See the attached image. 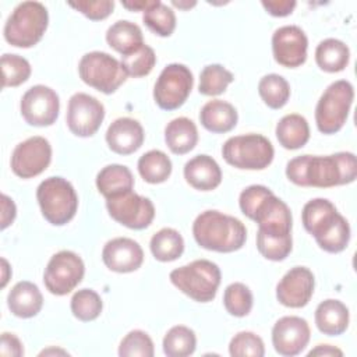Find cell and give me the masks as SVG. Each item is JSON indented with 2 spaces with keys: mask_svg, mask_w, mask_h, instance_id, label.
I'll use <instances>...</instances> for the list:
<instances>
[{
  "mask_svg": "<svg viewBox=\"0 0 357 357\" xmlns=\"http://www.w3.org/2000/svg\"><path fill=\"white\" fill-rule=\"evenodd\" d=\"M52 145L45 137H31L20 142L11 153V170L21 178H32L47 169Z\"/></svg>",
  "mask_w": 357,
  "mask_h": 357,
  "instance_id": "4fadbf2b",
  "label": "cell"
},
{
  "mask_svg": "<svg viewBox=\"0 0 357 357\" xmlns=\"http://www.w3.org/2000/svg\"><path fill=\"white\" fill-rule=\"evenodd\" d=\"M354 99V88L346 79L332 82L315 107V123L322 134H335L346 123Z\"/></svg>",
  "mask_w": 357,
  "mask_h": 357,
  "instance_id": "ba28073f",
  "label": "cell"
},
{
  "mask_svg": "<svg viewBox=\"0 0 357 357\" xmlns=\"http://www.w3.org/2000/svg\"><path fill=\"white\" fill-rule=\"evenodd\" d=\"M195 333L184 325L170 328L163 337V353L167 357H187L195 351Z\"/></svg>",
  "mask_w": 357,
  "mask_h": 357,
  "instance_id": "d6a6232c",
  "label": "cell"
},
{
  "mask_svg": "<svg viewBox=\"0 0 357 357\" xmlns=\"http://www.w3.org/2000/svg\"><path fill=\"white\" fill-rule=\"evenodd\" d=\"M49 24L46 7L39 1L20 3L4 25V39L15 47H32L43 36Z\"/></svg>",
  "mask_w": 357,
  "mask_h": 357,
  "instance_id": "277c9868",
  "label": "cell"
},
{
  "mask_svg": "<svg viewBox=\"0 0 357 357\" xmlns=\"http://www.w3.org/2000/svg\"><path fill=\"white\" fill-rule=\"evenodd\" d=\"M315 325L324 335L339 336L349 326V308L340 300H324L315 310Z\"/></svg>",
  "mask_w": 357,
  "mask_h": 357,
  "instance_id": "d4e9b609",
  "label": "cell"
},
{
  "mask_svg": "<svg viewBox=\"0 0 357 357\" xmlns=\"http://www.w3.org/2000/svg\"><path fill=\"white\" fill-rule=\"evenodd\" d=\"M308 39L297 25H284L272 35V53L276 63L283 67L294 68L307 60Z\"/></svg>",
  "mask_w": 357,
  "mask_h": 357,
  "instance_id": "e0dca14e",
  "label": "cell"
},
{
  "mask_svg": "<svg viewBox=\"0 0 357 357\" xmlns=\"http://www.w3.org/2000/svg\"><path fill=\"white\" fill-rule=\"evenodd\" d=\"M276 138L286 149L303 148L310 139V126L305 117L297 113L283 116L276 124Z\"/></svg>",
  "mask_w": 357,
  "mask_h": 357,
  "instance_id": "83f0119b",
  "label": "cell"
},
{
  "mask_svg": "<svg viewBox=\"0 0 357 357\" xmlns=\"http://www.w3.org/2000/svg\"><path fill=\"white\" fill-rule=\"evenodd\" d=\"M304 229L326 252H342L350 241V226L326 198L308 201L301 212Z\"/></svg>",
  "mask_w": 357,
  "mask_h": 357,
  "instance_id": "7a4b0ae2",
  "label": "cell"
},
{
  "mask_svg": "<svg viewBox=\"0 0 357 357\" xmlns=\"http://www.w3.org/2000/svg\"><path fill=\"white\" fill-rule=\"evenodd\" d=\"M85 265L81 257L73 251L63 250L56 252L43 273L46 289L54 296H66L73 291L82 280Z\"/></svg>",
  "mask_w": 357,
  "mask_h": 357,
  "instance_id": "8fae6325",
  "label": "cell"
},
{
  "mask_svg": "<svg viewBox=\"0 0 357 357\" xmlns=\"http://www.w3.org/2000/svg\"><path fill=\"white\" fill-rule=\"evenodd\" d=\"M11 276V269L6 258H1V287H4Z\"/></svg>",
  "mask_w": 357,
  "mask_h": 357,
  "instance_id": "816d5d0a",
  "label": "cell"
},
{
  "mask_svg": "<svg viewBox=\"0 0 357 357\" xmlns=\"http://www.w3.org/2000/svg\"><path fill=\"white\" fill-rule=\"evenodd\" d=\"M234 75L222 64L205 66L199 74L198 91L205 96H216L226 91Z\"/></svg>",
  "mask_w": 357,
  "mask_h": 357,
  "instance_id": "e575fe53",
  "label": "cell"
},
{
  "mask_svg": "<svg viewBox=\"0 0 357 357\" xmlns=\"http://www.w3.org/2000/svg\"><path fill=\"white\" fill-rule=\"evenodd\" d=\"M170 282L185 296L198 303H209L215 298L220 284L219 266L208 259H195L176 268L169 275Z\"/></svg>",
  "mask_w": 357,
  "mask_h": 357,
  "instance_id": "5b68a950",
  "label": "cell"
},
{
  "mask_svg": "<svg viewBox=\"0 0 357 357\" xmlns=\"http://www.w3.org/2000/svg\"><path fill=\"white\" fill-rule=\"evenodd\" d=\"M184 178L195 190L211 191L222 181V170L209 155H197L184 165Z\"/></svg>",
  "mask_w": 357,
  "mask_h": 357,
  "instance_id": "7402d4cb",
  "label": "cell"
},
{
  "mask_svg": "<svg viewBox=\"0 0 357 357\" xmlns=\"http://www.w3.org/2000/svg\"><path fill=\"white\" fill-rule=\"evenodd\" d=\"M254 222L258 223V231L265 236L287 237L291 236V212L284 201L273 192L268 194L255 209Z\"/></svg>",
  "mask_w": 357,
  "mask_h": 357,
  "instance_id": "ac0fdd59",
  "label": "cell"
},
{
  "mask_svg": "<svg viewBox=\"0 0 357 357\" xmlns=\"http://www.w3.org/2000/svg\"><path fill=\"white\" fill-rule=\"evenodd\" d=\"M68 6L73 7L74 10L79 11L84 14L86 18L92 21H99L105 20L109 17L114 8V1L112 0H95V1H88V0H79V1H68Z\"/></svg>",
  "mask_w": 357,
  "mask_h": 357,
  "instance_id": "ee69618b",
  "label": "cell"
},
{
  "mask_svg": "<svg viewBox=\"0 0 357 357\" xmlns=\"http://www.w3.org/2000/svg\"><path fill=\"white\" fill-rule=\"evenodd\" d=\"M273 145L261 134H244L229 138L222 146V156L241 170H264L273 160Z\"/></svg>",
  "mask_w": 357,
  "mask_h": 357,
  "instance_id": "52a82bcc",
  "label": "cell"
},
{
  "mask_svg": "<svg viewBox=\"0 0 357 357\" xmlns=\"http://www.w3.org/2000/svg\"><path fill=\"white\" fill-rule=\"evenodd\" d=\"M0 354L4 357H21L24 354L22 343L14 333H8V332L1 333Z\"/></svg>",
  "mask_w": 357,
  "mask_h": 357,
  "instance_id": "bcb514c9",
  "label": "cell"
},
{
  "mask_svg": "<svg viewBox=\"0 0 357 357\" xmlns=\"http://www.w3.org/2000/svg\"><path fill=\"white\" fill-rule=\"evenodd\" d=\"M194 84L192 73L184 64H167L153 86V99L163 110H176L184 105Z\"/></svg>",
  "mask_w": 357,
  "mask_h": 357,
  "instance_id": "30bf717a",
  "label": "cell"
},
{
  "mask_svg": "<svg viewBox=\"0 0 357 357\" xmlns=\"http://www.w3.org/2000/svg\"><path fill=\"white\" fill-rule=\"evenodd\" d=\"M238 114L236 107L225 100L213 99L206 102L199 112L201 124L211 132L223 134L233 130L237 124Z\"/></svg>",
  "mask_w": 357,
  "mask_h": 357,
  "instance_id": "cb8c5ba5",
  "label": "cell"
},
{
  "mask_svg": "<svg viewBox=\"0 0 357 357\" xmlns=\"http://www.w3.org/2000/svg\"><path fill=\"white\" fill-rule=\"evenodd\" d=\"M106 208L112 219L134 230L148 227L155 218L152 201L134 191L106 199Z\"/></svg>",
  "mask_w": 357,
  "mask_h": 357,
  "instance_id": "7c38bea8",
  "label": "cell"
},
{
  "mask_svg": "<svg viewBox=\"0 0 357 357\" xmlns=\"http://www.w3.org/2000/svg\"><path fill=\"white\" fill-rule=\"evenodd\" d=\"M252 293L244 283L236 282L226 287L223 294V305L233 317H245L252 308Z\"/></svg>",
  "mask_w": 357,
  "mask_h": 357,
  "instance_id": "8d00e7d4",
  "label": "cell"
},
{
  "mask_svg": "<svg viewBox=\"0 0 357 357\" xmlns=\"http://www.w3.org/2000/svg\"><path fill=\"white\" fill-rule=\"evenodd\" d=\"M103 264L113 272L128 273L137 271L144 262L141 245L128 237L109 240L102 250Z\"/></svg>",
  "mask_w": 357,
  "mask_h": 357,
  "instance_id": "ffe728a7",
  "label": "cell"
},
{
  "mask_svg": "<svg viewBox=\"0 0 357 357\" xmlns=\"http://www.w3.org/2000/svg\"><path fill=\"white\" fill-rule=\"evenodd\" d=\"M105 119V106L93 96L77 92L68 100L67 126L77 137H92Z\"/></svg>",
  "mask_w": 357,
  "mask_h": 357,
  "instance_id": "9a60e30c",
  "label": "cell"
},
{
  "mask_svg": "<svg viewBox=\"0 0 357 357\" xmlns=\"http://www.w3.org/2000/svg\"><path fill=\"white\" fill-rule=\"evenodd\" d=\"M107 45L121 56L132 53L144 45L141 28L127 20H120L109 26L106 32Z\"/></svg>",
  "mask_w": 357,
  "mask_h": 357,
  "instance_id": "f1b7e54d",
  "label": "cell"
},
{
  "mask_svg": "<svg viewBox=\"0 0 357 357\" xmlns=\"http://www.w3.org/2000/svg\"><path fill=\"white\" fill-rule=\"evenodd\" d=\"M15 213H17L15 204L13 202V199L10 197L3 194L1 195V229L3 230L14 222Z\"/></svg>",
  "mask_w": 357,
  "mask_h": 357,
  "instance_id": "c3c4849f",
  "label": "cell"
},
{
  "mask_svg": "<svg viewBox=\"0 0 357 357\" xmlns=\"http://www.w3.org/2000/svg\"><path fill=\"white\" fill-rule=\"evenodd\" d=\"M102 308V298L92 289H81L75 291L71 298V312L82 322L96 319L100 315Z\"/></svg>",
  "mask_w": 357,
  "mask_h": 357,
  "instance_id": "d590c367",
  "label": "cell"
},
{
  "mask_svg": "<svg viewBox=\"0 0 357 357\" xmlns=\"http://www.w3.org/2000/svg\"><path fill=\"white\" fill-rule=\"evenodd\" d=\"M286 176L300 187L329 188L350 184L357 177V159L351 152L301 155L287 162Z\"/></svg>",
  "mask_w": 357,
  "mask_h": 357,
  "instance_id": "6da1fadb",
  "label": "cell"
},
{
  "mask_svg": "<svg viewBox=\"0 0 357 357\" xmlns=\"http://www.w3.org/2000/svg\"><path fill=\"white\" fill-rule=\"evenodd\" d=\"M159 0H134V1H121L123 7L131 11H146L153 7Z\"/></svg>",
  "mask_w": 357,
  "mask_h": 357,
  "instance_id": "f907efd6",
  "label": "cell"
},
{
  "mask_svg": "<svg viewBox=\"0 0 357 357\" xmlns=\"http://www.w3.org/2000/svg\"><path fill=\"white\" fill-rule=\"evenodd\" d=\"M165 141L173 153H188L198 142V130L195 123L187 117L173 119L165 128Z\"/></svg>",
  "mask_w": 357,
  "mask_h": 357,
  "instance_id": "4316f807",
  "label": "cell"
},
{
  "mask_svg": "<svg viewBox=\"0 0 357 357\" xmlns=\"http://www.w3.org/2000/svg\"><path fill=\"white\" fill-rule=\"evenodd\" d=\"M10 311L18 318H32L38 315L43 305V296L39 287L28 280L14 284L7 296Z\"/></svg>",
  "mask_w": 357,
  "mask_h": 357,
  "instance_id": "603a6c76",
  "label": "cell"
},
{
  "mask_svg": "<svg viewBox=\"0 0 357 357\" xmlns=\"http://www.w3.org/2000/svg\"><path fill=\"white\" fill-rule=\"evenodd\" d=\"M96 187L98 191L109 199L132 191L134 177L131 170L124 165H107L98 173Z\"/></svg>",
  "mask_w": 357,
  "mask_h": 357,
  "instance_id": "484cf974",
  "label": "cell"
},
{
  "mask_svg": "<svg viewBox=\"0 0 357 357\" xmlns=\"http://www.w3.org/2000/svg\"><path fill=\"white\" fill-rule=\"evenodd\" d=\"M272 191L265 187V185H259V184H254V185H250L247 188H244L240 194V198H238V205H240V209L241 212L250 218L252 220L254 218V213H255V209L258 208L259 202L268 195L271 194Z\"/></svg>",
  "mask_w": 357,
  "mask_h": 357,
  "instance_id": "f6af8a7d",
  "label": "cell"
},
{
  "mask_svg": "<svg viewBox=\"0 0 357 357\" xmlns=\"http://www.w3.org/2000/svg\"><path fill=\"white\" fill-rule=\"evenodd\" d=\"M229 353L231 357H262L265 354V346L258 335L243 331L231 337Z\"/></svg>",
  "mask_w": 357,
  "mask_h": 357,
  "instance_id": "b9f144b4",
  "label": "cell"
},
{
  "mask_svg": "<svg viewBox=\"0 0 357 357\" xmlns=\"http://www.w3.org/2000/svg\"><path fill=\"white\" fill-rule=\"evenodd\" d=\"M78 73L86 85L106 95L116 92L128 77L121 61L105 52L85 53L79 60Z\"/></svg>",
  "mask_w": 357,
  "mask_h": 357,
  "instance_id": "9c48e42d",
  "label": "cell"
},
{
  "mask_svg": "<svg viewBox=\"0 0 357 357\" xmlns=\"http://www.w3.org/2000/svg\"><path fill=\"white\" fill-rule=\"evenodd\" d=\"M261 4L273 17H286L293 13L297 3L294 0H264Z\"/></svg>",
  "mask_w": 357,
  "mask_h": 357,
  "instance_id": "7dc6e473",
  "label": "cell"
},
{
  "mask_svg": "<svg viewBox=\"0 0 357 357\" xmlns=\"http://www.w3.org/2000/svg\"><path fill=\"white\" fill-rule=\"evenodd\" d=\"M192 236L197 244L205 250L233 252L244 245L247 229L237 218L209 209L195 218Z\"/></svg>",
  "mask_w": 357,
  "mask_h": 357,
  "instance_id": "3957f363",
  "label": "cell"
},
{
  "mask_svg": "<svg viewBox=\"0 0 357 357\" xmlns=\"http://www.w3.org/2000/svg\"><path fill=\"white\" fill-rule=\"evenodd\" d=\"M172 4L173 6H176V7H178V8H181V10H188V8H191V7H194L197 3L195 1H185V0H173L172 1Z\"/></svg>",
  "mask_w": 357,
  "mask_h": 357,
  "instance_id": "f5cc1de1",
  "label": "cell"
},
{
  "mask_svg": "<svg viewBox=\"0 0 357 357\" xmlns=\"http://www.w3.org/2000/svg\"><path fill=\"white\" fill-rule=\"evenodd\" d=\"M20 109L21 116L29 126H52L59 117V95L46 85H33L22 95Z\"/></svg>",
  "mask_w": 357,
  "mask_h": 357,
  "instance_id": "5bb4252c",
  "label": "cell"
},
{
  "mask_svg": "<svg viewBox=\"0 0 357 357\" xmlns=\"http://www.w3.org/2000/svg\"><path fill=\"white\" fill-rule=\"evenodd\" d=\"M314 275L305 266H294L284 273L276 286V298L290 308L307 305L314 293Z\"/></svg>",
  "mask_w": 357,
  "mask_h": 357,
  "instance_id": "d6986e66",
  "label": "cell"
},
{
  "mask_svg": "<svg viewBox=\"0 0 357 357\" xmlns=\"http://www.w3.org/2000/svg\"><path fill=\"white\" fill-rule=\"evenodd\" d=\"M257 248L259 254L269 261H283L291 252L293 240L291 236L273 237L257 233Z\"/></svg>",
  "mask_w": 357,
  "mask_h": 357,
  "instance_id": "7bdbcfd3",
  "label": "cell"
},
{
  "mask_svg": "<svg viewBox=\"0 0 357 357\" xmlns=\"http://www.w3.org/2000/svg\"><path fill=\"white\" fill-rule=\"evenodd\" d=\"M138 172L146 183L159 184L166 181L172 174V160L165 152L152 149L138 159Z\"/></svg>",
  "mask_w": 357,
  "mask_h": 357,
  "instance_id": "1f68e13d",
  "label": "cell"
},
{
  "mask_svg": "<svg viewBox=\"0 0 357 357\" xmlns=\"http://www.w3.org/2000/svg\"><path fill=\"white\" fill-rule=\"evenodd\" d=\"M142 21L159 36H170L176 28L174 11L162 1H158L153 7L146 10L142 15Z\"/></svg>",
  "mask_w": 357,
  "mask_h": 357,
  "instance_id": "f35d334b",
  "label": "cell"
},
{
  "mask_svg": "<svg viewBox=\"0 0 357 357\" xmlns=\"http://www.w3.org/2000/svg\"><path fill=\"white\" fill-rule=\"evenodd\" d=\"M149 247L155 259L160 262H172L181 257L184 251V240L177 230L163 227L152 236Z\"/></svg>",
  "mask_w": 357,
  "mask_h": 357,
  "instance_id": "4dcf8cb0",
  "label": "cell"
},
{
  "mask_svg": "<svg viewBox=\"0 0 357 357\" xmlns=\"http://www.w3.org/2000/svg\"><path fill=\"white\" fill-rule=\"evenodd\" d=\"M311 356H319V357H342L343 351L335 346L331 344H318L315 349L308 351V357Z\"/></svg>",
  "mask_w": 357,
  "mask_h": 357,
  "instance_id": "681fc988",
  "label": "cell"
},
{
  "mask_svg": "<svg viewBox=\"0 0 357 357\" xmlns=\"http://www.w3.org/2000/svg\"><path fill=\"white\" fill-rule=\"evenodd\" d=\"M144 128L131 117L116 119L106 131V142L109 148L119 155H130L144 144Z\"/></svg>",
  "mask_w": 357,
  "mask_h": 357,
  "instance_id": "44dd1931",
  "label": "cell"
},
{
  "mask_svg": "<svg viewBox=\"0 0 357 357\" xmlns=\"http://www.w3.org/2000/svg\"><path fill=\"white\" fill-rule=\"evenodd\" d=\"M258 93L271 109L283 107L290 98V85L279 74H268L259 79Z\"/></svg>",
  "mask_w": 357,
  "mask_h": 357,
  "instance_id": "836d02e7",
  "label": "cell"
},
{
  "mask_svg": "<svg viewBox=\"0 0 357 357\" xmlns=\"http://www.w3.org/2000/svg\"><path fill=\"white\" fill-rule=\"evenodd\" d=\"M3 88L18 86L31 75V64L26 59L18 54L4 53L0 60Z\"/></svg>",
  "mask_w": 357,
  "mask_h": 357,
  "instance_id": "74e56055",
  "label": "cell"
},
{
  "mask_svg": "<svg viewBox=\"0 0 357 357\" xmlns=\"http://www.w3.org/2000/svg\"><path fill=\"white\" fill-rule=\"evenodd\" d=\"M57 354V353H61V354H67V351H64V350H54V349H47V350H43L42 353H40V356H43V354Z\"/></svg>",
  "mask_w": 357,
  "mask_h": 357,
  "instance_id": "db71d44e",
  "label": "cell"
},
{
  "mask_svg": "<svg viewBox=\"0 0 357 357\" xmlns=\"http://www.w3.org/2000/svg\"><path fill=\"white\" fill-rule=\"evenodd\" d=\"M153 354L152 339L146 332L139 329L128 332L119 346V356L121 357H152Z\"/></svg>",
  "mask_w": 357,
  "mask_h": 357,
  "instance_id": "60d3db41",
  "label": "cell"
},
{
  "mask_svg": "<svg viewBox=\"0 0 357 357\" xmlns=\"http://www.w3.org/2000/svg\"><path fill=\"white\" fill-rule=\"evenodd\" d=\"M121 64L127 74L134 78L148 75L156 64V54L148 45H142L132 53L121 56Z\"/></svg>",
  "mask_w": 357,
  "mask_h": 357,
  "instance_id": "ab89813d",
  "label": "cell"
},
{
  "mask_svg": "<svg viewBox=\"0 0 357 357\" xmlns=\"http://www.w3.org/2000/svg\"><path fill=\"white\" fill-rule=\"evenodd\" d=\"M350 60V50L339 39L328 38L319 42L315 49V61L326 73H339L346 68Z\"/></svg>",
  "mask_w": 357,
  "mask_h": 357,
  "instance_id": "f546056e",
  "label": "cell"
},
{
  "mask_svg": "<svg viewBox=\"0 0 357 357\" xmlns=\"http://www.w3.org/2000/svg\"><path fill=\"white\" fill-rule=\"evenodd\" d=\"M36 199L43 218L54 226L68 223L78 209V195L74 187L59 176L47 177L38 185Z\"/></svg>",
  "mask_w": 357,
  "mask_h": 357,
  "instance_id": "8992f818",
  "label": "cell"
},
{
  "mask_svg": "<svg viewBox=\"0 0 357 357\" xmlns=\"http://www.w3.org/2000/svg\"><path fill=\"white\" fill-rule=\"evenodd\" d=\"M311 329L301 317H282L272 328V344L278 354L293 357L300 354L308 344Z\"/></svg>",
  "mask_w": 357,
  "mask_h": 357,
  "instance_id": "2e32d148",
  "label": "cell"
}]
</instances>
